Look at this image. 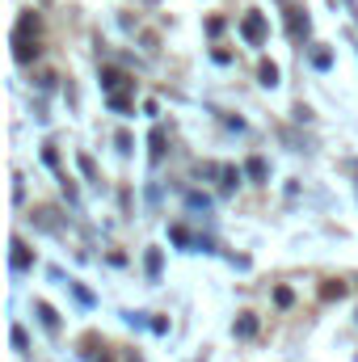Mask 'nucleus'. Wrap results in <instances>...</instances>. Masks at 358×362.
<instances>
[{"mask_svg":"<svg viewBox=\"0 0 358 362\" xmlns=\"http://www.w3.org/2000/svg\"><path fill=\"white\" fill-rule=\"evenodd\" d=\"M262 34H266V21L253 13V17H245V38H253V42H262Z\"/></svg>","mask_w":358,"mask_h":362,"instance_id":"nucleus-1","label":"nucleus"}]
</instances>
